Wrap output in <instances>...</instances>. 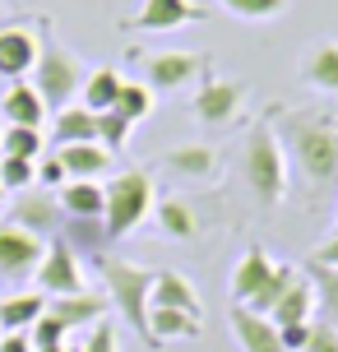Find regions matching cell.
<instances>
[{
  "mask_svg": "<svg viewBox=\"0 0 338 352\" xmlns=\"http://www.w3.org/2000/svg\"><path fill=\"white\" fill-rule=\"evenodd\" d=\"M273 135L283 144L287 162L306 176V186H334L338 181V125L311 111H278L269 116Z\"/></svg>",
  "mask_w": 338,
  "mask_h": 352,
  "instance_id": "cell-1",
  "label": "cell"
},
{
  "mask_svg": "<svg viewBox=\"0 0 338 352\" xmlns=\"http://www.w3.org/2000/svg\"><path fill=\"white\" fill-rule=\"evenodd\" d=\"M241 172H246V186H250V195H255V204H264V209L283 204V195H287V153H283V144H278V135H273L269 121L250 125L246 144H241Z\"/></svg>",
  "mask_w": 338,
  "mask_h": 352,
  "instance_id": "cell-2",
  "label": "cell"
},
{
  "mask_svg": "<svg viewBox=\"0 0 338 352\" xmlns=\"http://www.w3.org/2000/svg\"><path fill=\"white\" fill-rule=\"evenodd\" d=\"M37 65H33V88L42 93V102L47 111H60V107H70V98H79V88H84V60L70 52V47H60L56 42L52 28H42L37 33Z\"/></svg>",
  "mask_w": 338,
  "mask_h": 352,
  "instance_id": "cell-3",
  "label": "cell"
},
{
  "mask_svg": "<svg viewBox=\"0 0 338 352\" xmlns=\"http://www.w3.org/2000/svg\"><path fill=\"white\" fill-rule=\"evenodd\" d=\"M98 274L107 283V301L125 316V324L148 343V297H153V278L158 274L144 269V264H130V260H111V255L98 260Z\"/></svg>",
  "mask_w": 338,
  "mask_h": 352,
  "instance_id": "cell-4",
  "label": "cell"
},
{
  "mask_svg": "<svg viewBox=\"0 0 338 352\" xmlns=\"http://www.w3.org/2000/svg\"><path fill=\"white\" fill-rule=\"evenodd\" d=\"M102 190H107V213H102V223H107L111 241H121L125 232H135L144 218L153 213V204H158V195H153V176L139 172V167L116 172Z\"/></svg>",
  "mask_w": 338,
  "mask_h": 352,
  "instance_id": "cell-5",
  "label": "cell"
},
{
  "mask_svg": "<svg viewBox=\"0 0 338 352\" xmlns=\"http://www.w3.org/2000/svg\"><path fill=\"white\" fill-rule=\"evenodd\" d=\"M144 65V84L153 93H181L209 74V56L199 52H130Z\"/></svg>",
  "mask_w": 338,
  "mask_h": 352,
  "instance_id": "cell-6",
  "label": "cell"
},
{
  "mask_svg": "<svg viewBox=\"0 0 338 352\" xmlns=\"http://www.w3.org/2000/svg\"><path fill=\"white\" fill-rule=\"evenodd\" d=\"M241 107H246V84H241V79H218V74H204V84H199L190 111H195L204 125L223 130V125H232L236 116H241Z\"/></svg>",
  "mask_w": 338,
  "mask_h": 352,
  "instance_id": "cell-7",
  "label": "cell"
},
{
  "mask_svg": "<svg viewBox=\"0 0 338 352\" xmlns=\"http://www.w3.org/2000/svg\"><path fill=\"white\" fill-rule=\"evenodd\" d=\"M37 292L42 297H74V292H84V274H79V255H74L60 236L47 241V255L37 264Z\"/></svg>",
  "mask_w": 338,
  "mask_h": 352,
  "instance_id": "cell-8",
  "label": "cell"
},
{
  "mask_svg": "<svg viewBox=\"0 0 338 352\" xmlns=\"http://www.w3.org/2000/svg\"><path fill=\"white\" fill-rule=\"evenodd\" d=\"M10 223L33 232V236H42V241H52L65 228V209H60V199L52 190H33V195L19 190V199L10 204Z\"/></svg>",
  "mask_w": 338,
  "mask_h": 352,
  "instance_id": "cell-9",
  "label": "cell"
},
{
  "mask_svg": "<svg viewBox=\"0 0 338 352\" xmlns=\"http://www.w3.org/2000/svg\"><path fill=\"white\" fill-rule=\"evenodd\" d=\"M42 255H47L42 236L14 228L10 218L0 223V278H28V274H37Z\"/></svg>",
  "mask_w": 338,
  "mask_h": 352,
  "instance_id": "cell-10",
  "label": "cell"
},
{
  "mask_svg": "<svg viewBox=\"0 0 338 352\" xmlns=\"http://www.w3.org/2000/svg\"><path fill=\"white\" fill-rule=\"evenodd\" d=\"M190 19H204L199 5H190V0H144L139 14L125 19L121 28L125 33H172V28H185Z\"/></svg>",
  "mask_w": 338,
  "mask_h": 352,
  "instance_id": "cell-11",
  "label": "cell"
},
{
  "mask_svg": "<svg viewBox=\"0 0 338 352\" xmlns=\"http://www.w3.org/2000/svg\"><path fill=\"white\" fill-rule=\"evenodd\" d=\"M37 33L33 28H23V23H10V28H0V74L5 79H28L37 65Z\"/></svg>",
  "mask_w": 338,
  "mask_h": 352,
  "instance_id": "cell-12",
  "label": "cell"
},
{
  "mask_svg": "<svg viewBox=\"0 0 338 352\" xmlns=\"http://www.w3.org/2000/svg\"><path fill=\"white\" fill-rule=\"evenodd\" d=\"M232 338L241 343V352H287L283 348V338H278V324L269 316H255L250 306H232Z\"/></svg>",
  "mask_w": 338,
  "mask_h": 352,
  "instance_id": "cell-13",
  "label": "cell"
},
{
  "mask_svg": "<svg viewBox=\"0 0 338 352\" xmlns=\"http://www.w3.org/2000/svg\"><path fill=\"white\" fill-rule=\"evenodd\" d=\"M297 74H302V84H311L315 93L338 98V42H334V37H324V42H315V47H306Z\"/></svg>",
  "mask_w": 338,
  "mask_h": 352,
  "instance_id": "cell-14",
  "label": "cell"
},
{
  "mask_svg": "<svg viewBox=\"0 0 338 352\" xmlns=\"http://www.w3.org/2000/svg\"><path fill=\"white\" fill-rule=\"evenodd\" d=\"M204 320L185 316V311H172V306H148V348H167V343H185V338H199Z\"/></svg>",
  "mask_w": 338,
  "mask_h": 352,
  "instance_id": "cell-15",
  "label": "cell"
},
{
  "mask_svg": "<svg viewBox=\"0 0 338 352\" xmlns=\"http://www.w3.org/2000/svg\"><path fill=\"white\" fill-rule=\"evenodd\" d=\"M148 306H172V311H185V316H204V301H199L195 283L185 274H177V269H158Z\"/></svg>",
  "mask_w": 338,
  "mask_h": 352,
  "instance_id": "cell-16",
  "label": "cell"
},
{
  "mask_svg": "<svg viewBox=\"0 0 338 352\" xmlns=\"http://www.w3.org/2000/svg\"><path fill=\"white\" fill-rule=\"evenodd\" d=\"M269 274H273V260L264 255V246H250L241 264L232 269V306H250V297L269 283Z\"/></svg>",
  "mask_w": 338,
  "mask_h": 352,
  "instance_id": "cell-17",
  "label": "cell"
},
{
  "mask_svg": "<svg viewBox=\"0 0 338 352\" xmlns=\"http://www.w3.org/2000/svg\"><path fill=\"white\" fill-rule=\"evenodd\" d=\"M107 297H98V292H74V297H52L47 301V311H52L65 329H89L98 320L107 316Z\"/></svg>",
  "mask_w": 338,
  "mask_h": 352,
  "instance_id": "cell-18",
  "label": "cell"
},
{
  "mask_svg": "<svg viewBox=\"0 0 338 352\" xmlns=\"http://www.w3.org/2000/svg\"><path fill=\"white\" fill-rule=\"evenodd\" d=\"M0 116H5V125H33V130H42V121H47V102H42V93H37L33 84H10V93L0 98Z\"/></svg>",
  "mask_w": 338,
  "mask_h": 352,
  "instance_id": "cell-19",
  "label": "cell"
},
{
  "mask_svg": "<svg viewBox=\"0 0 338 352\" xmlns=\"http://www.w3.org/2000/svg\"><path fill=\"white\" fill-rule=\"evenodd\" d=\"M56 158H60V167H65V172H70V181H98V176L111 167V153L98 140H89V144H65V148H56Z\"/></svg>",
  "mask_w": 338,
  "mask_h": 352,
  "instance_id": "cell-20",
  "label": "cell"
},
{
  "mask_svg": "<svg viewBox=\"0 0 338 352\" xmlns=\"http://www.w3.org/2000/svg\"><path fill=\"white\" fill-rule=\"evenodd\" d=\"M56 199H60L65 218H102L107 213V190L98 181H65Z\"/></svg>",
  "mask_w": 338,
  "mask_h": 352,
  "instance_id": "cell-21",
  "label": "cell"
},
{
  "mask_svg": "<svg viewBox=\"0 0 338 352\" xmlns=\"http://www.w3.org/2000/svg\"><path fill=\"white\" fill-rule=\"evenodd\" d=\"M89 140H98V116H93L84 102L60 107L56 121H52V144L65 148V144H89Z\"/></svg>",
  "mask_w": 338,
  "mask_h": 352,
  "instance_id": "cell-22",
  "label": "cell"
},
{
  "mask_svg": "<svg viewBox=\"0 0 338 352\" xmlns=\"http://www.w3.org/2000/svg\"><path fill=\"white\" fill-rule=\"evenodd\" d=\"M60 241H65L74 255H93V260H102V250L111 246L107 223H102V218H65Z\"/></svg>",
  "mask_w": 338,
  "mask_h": 352,
  "instance_id": "cell-23",
  "label": "cell"
},
{
  "mask_svg": "<svg viewBox=\"0 0 338 352\" xmlns=\"http://www.w3.org/2000/svg\"><path fill=\"white\" fill-rule=\"evenodd\" d=\"M162 167H172V172L185 176V181H209V176L218 172V158H214L209 144H181L172 153H162Z\"/></svg>",
  "mask_w": 338,
  "mask_h": 352,
  "instance_id": "cell-24",
  "label": "cell"
},
{
  "mask_svg": "<svg viewBox=\"0 0 338 352\" xmlns=\"http://www.w3.org/2000/svg\"><path fill=\"white\" fill-rule=\"evenodd\" d=\"M42 311H47V297H42V292L5 297V301H0V329H5V334H28Z\"/></svg>",
  "mask_w": 338,
  "mask_h": 352,
  "instance_id": "cell-25",
  "label": "cell"
},
{
  "mask_svg": "<svg viewBox=\"0 0 338 352\" xmlns=\"http://www.w3.org/2000/svg\"><path fill=\"white\" fill-rule=\"evenodd\" d=\"M116 93H121V74L102 65V70H93L89 79H84V88H79V102H84L93 116H98V111H111V107H116Z\"/></svg>",
  "mask_w": 338,
  "mask_h": 352,
  "instance_id": "cell-26",
  "label": "cell"
},
{
  "mask_svg": "<svg viewBox=\"0 0 338 352\" xmlns=\"http://www.w3.org/2000/svg\"><path fill=\"white\" fill-rule=\"evenodd\" d=\"M42 148H47V135L33 130V125H5V130H0V158H28V162H37V158H42Z\"/></svg>",
  "mask_w": 338,
  "mask_h": 352,
  "instance_id": "cell-27",
  "label": "cell"
},
{
  "mask_svg": "<svg viewBox=\"0 0 338 352\" xmlns=\"http://www.w3.org/2000/svg\"><path fill=\"white\" fill-rule=\"evenodd\" d=\"M269 320H273V324H306V320H311V278H297V283H292L283 297L273 301Z\"/></svg>",
  "mask_w": 338,
  "mask_h": 352,
  "instance_id": "cell-28",
  "label": "cell"
},
{
  "mask_svg": "<svg viewBox=\"0 0 338 352\" xmlns=\"http://www.w3.org/2000/svg\"><path fill=\"white\" fill-rule=\"evenodd\" d=\"M153 213H158V228L167 232L172 241H190V236L199 232V223H195V213H190L185 199H158Z\"/></svg>",
  "mask_w": 338,
  "mask_h": 352,
  "instance_id": "cell-29",
  "label": "cell"
},
{
  "mask_svg": "<svg viewBox=\"0 0 338 352\" xmlns=\"http://www.w3.org/2000/svg\"><path fill=\"white\" fill-rule=\"evenodd\" d=\"M311 287H315V311H320V320L338 329V269L311 264Z\"/></svg>",
  "mask_w": 338,
  "mask_h": 352,
  "instance_id": "cell-30",
  "label": "cell"
},
{
  "mask_svg": "<svg viewBox=\"0 0 338 352\" xmlns=\"http://www.w3.org/2000/svg\"><path fill=\"white\" fill-rule=\"evenodd\" d=\"M297 278H302V269H297V264H273L269 283L255 292V297H250V311H255V316H269V311H273V301L283 297V292H287Z\"/></svg>",
  "mask_w": 338,
  "mask_h": 352,
  "instance_id": "cell-31",
  "label": "cell"
},
{
  "mask_svg": "<svg viewBox=\"0 0 338 352\" xmlns=\"http://www.w3.org/2000/svg\"><path fill=\"white\" fill-rule=\"evenodd\" d=\"M153 102H158V93L148 84H130V79H121V93H116V107L111 111H121L125 121L135 125V121H144L148 111H153Z\"/></svg>",
  "mask_w": 338,
  "mask_h": 352,
  "instance_id": "cell-32",
  "label": "cell"
},
{
  "mask_svg": "<svg viewBox=\"0 0 338 352\" xmlns=\"http://www.w3.org/2000/svg\"><path fill=\"white\" fill-rule=\"evenodd\" d=\"M130 130H135V125L125 121L121 111H98V144H102L107 153H121L125 144H130Z\"/></svg>",
  "mask_w": 338,
  "mask_h": 352,
  "instance_id": "cell-33",
  "label": "cell"
},
{
  "mask_svg": "<svg viewBox=\"0 0 338 352\" xmlns=\"http://www.w3.org/2000/svg\"><path fill=\"white\" fill-rule=\"evenodd\" d=\"M218 5L232 10L236 19H246V23H269L287 10V0H218Z\"/></svg>",
  "mask_w": 338,
  "mask_h": 352,
  "instance_id": "cell-34",
  "label": "cell"
},
{
  "mask_svg": "<svg viewBox=\"0 0 338 352\" xmlns=\"http://www.w3.org/2000/svg\"><path fill=\"white\" fill-rule=\"evenodd\" d=\"M37 181V162L28 158H0V186L5 190H28Z\"/></svg>",
  "mask_w": 338,
  "mask_h": 352,
  "instance_id": "cell-35",
  "label": "cell"
},
{
  "mask_svg": "<svg viewBox=\"0 0 338 352\" xmlns=\"http://www.w3.org/2000/svg\"><path fill=\"white\" fill-rule=\"evenodd\" d=\"M65 334H70V329H65V324H60L52 311H42V316H37V324L28 329L33 348H60V343H65Z\"/></svg>",
  "mask_w": 338,
  "mask_h": 352,
  "instance_id": "cell-36",
  "label": "cell"
},
{
  "mask_svg": "<svg viewBox=\"0 0 338 352\" xmlns=\"http://www.w3.org/2000/svg\"><path fill=\"white\" fill-rule=\"evenodd\" d=\"M84 352H116V324H111L107 316L98 320V324H89V343H84Z\"/></svg>",
  "mask_w": 338,
  "mask_h": 352,
  "instance_id": "cell-37",
  "label": "cell"
},
{
  "mask_svg": "<svg viewBox=\"0 0 338 352\" xmlns=\"http://www.w3.org/2000/svg\"><path fill=\"white\" fill-rule=\"evenodd\" d=\"M65 181H70V172L60 167L56 153H52V158H37V186H42V190H60Z\"/></svg>",
  "mask_w": 338,
  "mask_h": 352,
  "instance_id": "cell-38",
  "label": "cell"
},
{
  "mask_svg": "<svg viewBox=\"0 0 338 352\" xmlns=\"http://www.w3.org/2000/svg\"><path fill=\"white\" fill-rule=\"evenodd\" d=\"M302 352H338V329H334V324H324V320H315Z\"/></svg>",
  "mask_w": 338,
  "mask_h": 352,
  "instance_id": "cell-39",
  "label": "cell"
},
{
  "mask_svg": "<svg viewBox=\"0 0 338 352\" xmlns=\"http://www.w3.org/2000/svg\"><path fill=\"white\" fill-rule=\"evenodd\" d=\"M278 338H283L287 352H302L306 338H311V320H306V324H278Z\"/></svg>",
  "mask_w": 338,
  "mask_h": 352,
  "instance_id": "cell-40",
  "label": "cell"
},
{
  "mask_svg": "<svg viewBox=\"0 0 338 352\" xmlns=\"http://www.w3.org/2000/svg\"><path fill=\"white\" fill-rule=\"evenodd\" d=\"M311 264H329V269H338V232L324 241L320 250H315V255H311Z\"/></svg>",
  "mask_w": 338,
  "mask_h": 352,
  "instance_id": "cell-41",
  "label": "cell"
},
{
  "mask_svg": "<svg viewBox=\"0 0 338 352\" xmlns=\"http://www.w3.org/2000/svg\"><path fill=\"white\" fill-rule=\"evenodd\" d=\"M0 352H37V348H33V338H28V334H5V338H0Z\"/></svg>",
  "mask_w": 338,
  "mask_h": 352,
  "instance_id": "cell-42",
  "label": "cell"
},
{
  "mask_svg": "<svg viewBox=\"0 0 338 352\" xmlns=\"http://www.w3.org/2000/svg\"><path fill=\"white\" fill-rule=\"evenodd\" d=\"M37 352H65V343H60V348H37Z\"/></svg>",
  "mask_w": 338,
  "mask_h": 352,
  "instance_id": "cell-43",
  "label": "cell"
},
{
  "mask_svg": "<svg viewBox=\"0 0 338 352\" xmlns=\"http://www.w3.org/2000/svg\"><path fill=\"white\" fill-rule=\"evenodd\" d=\"M65 352H84V348H70V343H65Z\"/></svg>",
  "mask_w": 338,
  "mask_h": 352,
  "instance_id": "cell-44",
  "label": "cell"
},
{
  "mask_svg": "<svg viewBox=\"0 0 338 352\" xmlns=\"http://www.w3.org/2000/svg\"><path fill=\"white\" fill-rule=\"evenodd\" d=\"M0 195H5V186H0Z\"/></svg>",
  "mask_w": 338,
  "mask_h": 352,
  "instance_id": "cell-45",
  "label": "cell"
},
{
  "mask_svg": "<svg viewBox=\"0 0 338 352\" xmlns=\"http://www.w3.org/2000/svg\"><path fill=\"white\" fill-rule=\"evenodd\" d=\"M334 232H338V223H334Z\"/></svg>",
  "mask_w": 338,
  "mask_h": 352,
  "instance_id": "cell-46",
  "label": "cell"
},
{
  "mask_svg": "<svg viewBox=\"0 0 338 352\" xmlns=\"http://www.w3.org/2000/svg\"><path fill=\"white\" fill-rule=\"evenodd\" d=\"M334 125H338V121H334Z\"/></svg>",
  "mask_w": 338,
  "mask_h": 352,
  "instance_id": "cell-47",
  "label": "cell"
}]
</instances>
